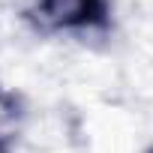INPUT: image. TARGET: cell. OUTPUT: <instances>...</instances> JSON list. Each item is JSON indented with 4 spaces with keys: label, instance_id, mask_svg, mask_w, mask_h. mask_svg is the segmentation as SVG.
I'll return each instance as SVG.
<instances>
[{
    "label": "cell",
    "instance_id": "obj_1",
    "mask_svg": "<svg viewBox=\"0 0 153 153\" xmlns=\"http://www.w3.org/2000/svg\"><path fill=\"white\" fill-rule=\"evenodd\" d=\"M36 9L48 27L75 30V27H90L102 21L105 0H39Z\"/></svg>",
    "mask_w": 153,
    "mask_h": 153
},
{
    "label": "cell",
    "instance_id": "obj_2",
    "mask_svg": "<svg viewBox=\"0 0 153 153\" xmlns=\"http://www.w3.org/2000/svg\"><path fill=\"white\" fill-rule=\"evenodd\" d=\"M150 153H153V150H150Z\"/></svg>",
    "mask_w": 153,
    "mask_h": 153
}]
</instances>
